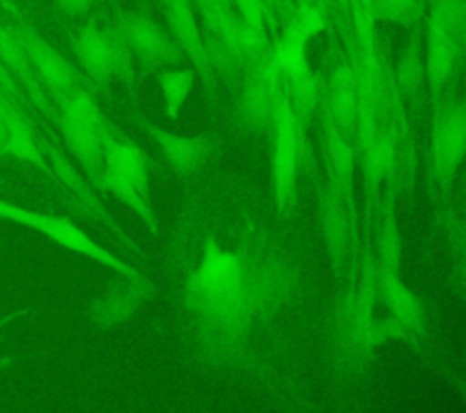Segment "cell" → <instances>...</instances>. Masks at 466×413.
Returning <instances> with one entry per match:
<instances>
[{
	"label": "cell",
	"instance_id": "cell-1",
	"mask_svg": "<svg viewBox=\"0 0 466 413\" xmlns=\"http://www.w3.org/2000/svg\"><path fill=\"white\" fill-rule=\"evenodd\" d=\"M182 297L195 322H222L249 329L255 320L242 258L237 249L224 247L215 237L204 240L202 257L189 271Z\"/></svg>",
	"mask_w": 466,
	"mask_h": 413
},
{
	"label": "cell",
	"instance_id": "cell-2",
	"mask_svg": "<svg viewBox=\"0 0 466 413\" xmlns=\"http://www.w3.org/2000/svg\"><path fill=\"white\" fill-rule=\"evenodd\" d=\"M237 251L244 264L253 317L275 315L297 289V273L291 262L264 231H248Z\"/></svg>",
	"mask_w": 466,
	"mask_h": 413
},
{
	"label": "cell",
	"instance_id": "cell-3",
	"mask_svg": "<svg viewBox=\"0 0 466 413\" xmlns=\"http://www.w3.org/2000/svg\"><path fill=\"white\" fill-rule=\"evenodd\" d=\"M102 144V173L96 189L120 200L151 235H157L160 226L151 202V176L144 151L129 140L116 138L107 127Z\"/></svg>",
	"mask_w": 466,
	"mask_h": 413
},
{
	"label": "cell",
	"instance_id": "cell-4",
	"mask_svg": "<svg viewBox=\"0 0 466 413\" xmlns=\"http://www.w3.org/2000/svg\"><path fill=\"white\" fill-rule=\"evenodd\" d=\"M0 220L27 227L38 235L46 237L58 247L76 253V255H82V257L111 269L113 273H116L122 278H137L142 275L135 266L127 264L124 258H120L118 255L109 251L106 246H102L98 240H95L89 233H86L78 224H75L67 217L31 209V207L18 206L15 202L0 198Z\"/></svg>",
	"mask_w": 466,
	"mask_h": 413
},
{
	"label": "cell",
	"instance_id": "cell-5",
	"mask_svg": "<svg viewBox=\"0 0 466 413\" xmlns=\"http://www.w3.org/2000/svg\"><path fill=\"white\" fill-rule=\"evenodd\" d=\"M58 106L56 124L62 138L86 178L96 187L102 173V138L106 129L102 115L86 91L71 93Z\"/></svg>",
	"mask_w": 466,
	"mask_h": 413
},
{
	"label": "cell",
	"instance_id": "cell-6",
	"mask_svg": "<svg viewBox=\"0 0 466 413\" xmlns=\"http://www.w3.org/2000/svg\"><path fill=\"white\" fill-rule=\"evenodd\" d=\"M299 167H300V131L291 106L282 98L273 115L269 180L275 207L289 215L299 200Z\"/></svg>",
	"mask_w": 466,
	"mask_h": 413
},
{
	"label": "cell",
	"instance_id": "cell-7",
	"mask_svg": "<svg viewBox=\"0 0 466 413\" xmlns=\"http://www.w3.org/2000/svg\"><path fill=\"white\" fill-rule=\"evenodd\" d=\"M377 293L380 295L388 318L379 320L382 340L386 337L415 340L424 331V309L420 298L404 284L399 269H377Z\"/></svg>",
	"mask_w": 466,
	"mask_h": 413
},
{
	"label": "cell",
	"instance_id": "cell-8",
	"mask_svg": "<svg viewBox=\"0 0 466 413\" xmlns=\"http://www.w3.org/2000/svg\"><path fill=\"white\" fill-rule=\"evenodd\" d=\"M13 29L44 91H49L58 102H62L71 93L78 91V75L75 67L69 64V60L56 47H53L46 38H42L29 27Z\"/></svg>",
	"mask_w": 466,
	"mask_h": 413
},
{
	"label": "cell",
	"instance_id": "cell-9",
	"mask_svg": "<svg viewBox=\"0 0 466 413\" xmlns=\"http://www.w3.org/2000/svg\"><path fill=\"white\" fill-rule=\"evenodd\" d=\"M42 149L47 156L51 173H55L58 176V180L75 195V198L78 200V204L82 206V209L87 211V215H91L96 222H100L106 229H109L120 242H124V246L135 253H140V249L137 247L135 240L122 229V226L113 218V215L106 209V206L102 204V200L95 195V189L91 187L93 184L86 178V175L78 173L73 164L51 144L42 142Z\"/></svg>",
	"mask_w": 466,
	"mask_h": 413
},
{
	"label": "cell",
	"instance_id": "cell-10",
	"mask_svg": "<svg viewBox=\"0 0 466 413\" xmlns=\"http://www.w3.org/2000/svg\"><path fill=\"white\" fill-rule=\"evenodd\" d=\"M466 144V122L462 107L450 109L435 124L431 135V167L437 182L448 187L462 162Z\"/></svg>",
	"mask_w": 466,
	"mask_h": 413
},
{
	"label": "cell",
	"instance_id": "cell-11",
	"mask_svg": "<svg viewBox=\"0 0 466 413\" xmlns=\"http://www.w3.org/2000/svg\"><path fill=\"white\" fill-rule=\"evenodd\" d=\"M144 129L149 133L167 166L182 176L197 173L211 156L215 144L208 136H189L166 131L158 126L144 122Z\"/></svg>",
	"mask_w": 466,
	"mask_h": 413
},
{
	"label": "cell",
	"instance_id": "cell-12",
	"mask_svg": "<svg viewBox=\"0 0 466 413\" xmlns=\"http://www.w3.org/2000/svg\"><path fill=\"white\" fill-rule=\"evenodd\" d=\"M153 295V284L144 277L122 278L106 295L93 302L89 313L96 326L111 327L126 322Z\"/></svg>",
	"mask_w": 466,
	"mask_h": 413
},
{
	"label": "cell",
	"instance_id": "cell-13",
	"mask_svg": "<svg viewBox=\"0 0 466 413\" xmlns=\"http://www.w3.org/2000/svg\"><path fill=\"white\" fill-rule=\"evenodd\" d=\"M320 226L333 267L340 271L346 260L348 244L353 240L355 224L351 222L348 209L339 193L328 184L320 196Z\"/></svg>",
	"mask_w": 466,
	"mask_h": 413
},
{
	"label": "cell",
	"instance_id": "cell-14",
	"mask_svg": "<svg viewBox=\"0 0 466 413\" xmlns=\"http://www.w3.org/2000/svg\"><path fill=\"white\" fill-rule=\"evenodd\" d=\"M4 158L18 160L33 166L42 173H51L47 156L42 149L31 122L13 102L5 116V138H4Z\"/></svg>",
	"mask_w": 466,
	"mask_h": 413
},
{
	"label": "cell",
	"instance_id": "cell-15",
	"mask_svg": "<svg viewBox=\"0 0 466 413\" xmlns=\"http://www.w3.org/2000/svg\"><path fill=\"white\" fill-rule=\"evenodd\" d=\"M0 62L9 71V75L16 80V84L25 89V95L31 98V102L44 115L53 116V109L47 102L46 91L40 86V82L36 80L15 29L4 25L2 22H0Z\"/></svg>",
	"mask_w": 466,
	"mask_h": 413
},
{
	"label": "cell",
	"instance_id": "cell-16",
	"mask_svg": "<svg viewBox=\"0 0 466 413\" xmlns=\"http://www.w3.org/2000/svg\"><path fill=\"white\" fill-rule=\"evenodd\" d=\"M73 51L80 65L95 78H107L115 67L116 56L109 40L93 25H84L73 38Z\"/></svg>",
	"mask_w": 466,
	"mask_h": 413
},
{
	"label": "cell",
	"instance_id": "cell-17",
	"mask_svg": "<svg viewBox=\"0 0 466 413\" xmlns=\"http://www.w3.org/2000/svg\"><path fill=\"white\" fill-rule=\"evenodd\" d=\"M453 38L448 33V25L437 18L430 36V75L433 84L442 82L453 65Z\"/></svg>",
	"mask_w": 466,
	"mask_h": 413
},
{
	"label": "cell",
	"instance_id": "cell-18",
	"mask_svg": "<svg viewBox=\"0 0 466 413\" xmlns=\"http://www.w3.org/2000/svg\"><path fill=\"white\" fill-rule=\"evenodd\" d=\"M129 35H131V42L135 44L140 56H144L149 62H160V60L167 58L171 53V47H169L167 40L162 36V33L153 24H149L146 20L133 22Z\"/></svg>",
	"mask_w": 466,
	"mask_h": 413
},
{
	"label": "cell",
	"instance_id": "cell-19",
	"mask_svg": "<svg viewBox=\"0 0 466 413\" xmlns=\"http://www.w3.org/2000/svg\"><path fill=\"white\" fill-rule=\"evenodd\" d=\"M193 87V75L189 71H171L160 78V93L164 98V111L169 118H177L189 91Z\"/></svg>",
	"mask_w": 466,
	"mask_h": 413
},
{
	"label": "cell",
	"instance_id": "cell-20",
	"mask_svg": "<svg viewBox=\"0 0 466 413\" xmlns=\"http://www.w3.org/2000/svg\"><path fill=\"white\" fill-rule=\"evenodd\" d=\"M15 100L0 87V158H4V138H5V116L7 109Z\"/></svg>",
	"mask_w": 466,
	"mask_h": 413
},
{
	"label": "cell",
	"instance_id": "cell-21",
	"mask_svg": "<svg viewBox=\"0 0 466 413\" xmlns=\"http://www.w3.org/2000/svg\"><path fill=\"white\" fill-rule=\"evenodd\" d=\"M0 87H2L13 100H18V98L22 96L16 80L9 75V71L4 67L2 62H0Z\"/></svg>",
	"mask_w": 466,
	"mask_h": 413
},
{
	"label": "cell",
	"instance_id": "cell-22",
	"mask_svg": "<svg viewBox=\"0 0 466 413\" xmlns=\"http://www.w3.org/2000/svg\"><path fill=\"white\" fill-rule=\"evenodd\" d=\"M58 9L66 15H80L87 9L91 0H56Z\"/></svg>",
	"mask_w": 466,
	"mask_h": 413
},
{
	"label": "cell",
	"instance_id": "cell-23",
	"mask_svg": "<svg viewBox=\"0 0 466 413\" xmlns=\"http://www.w3.org/2000/svg\"><path fill=\"white\" fill-rule=\"evenodd\" d=\"M15 320V313H9L5 317H0V331H4V327ZM13 358L11 357H5V355H0V369H5L7 366H11Z\"/></svg>",
	"mask_w": 466,
	"mask_h": 413
}]
</instances>
